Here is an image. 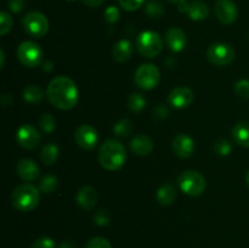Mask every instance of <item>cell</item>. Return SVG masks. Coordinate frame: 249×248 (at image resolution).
Masks as SVG:
<instances>
[{
	"mask_svg": "<svg viewBox=\"0 0 249 248\" xmlns=\"http://www.w3.org/2000/svg\"><path fill=\"white\" fill-rule=\"evenodd\" d=\"M46 96L53 107L67 111L79 101V90L71 78L58 75L49 83Z\"/></svg>",
	"mask_w": 249,
	"mask_h": 248,
	"instance_id": "cell-1",
	"label": "cell"
},
{
	"mask_svg": "<svg viewBox=\"0 0 249 248\" xmlns=\"http://www.w3.org/2000/svg\"><path fill=\"white\" fill-rule=\"evenodd\" d=\"M99 162L102 168L109 172L119 170L126 162V152L119 141L107 140L100 146Z\"/></svg>",
	"mask_w": 249,
	"mask_h": 248,
	"instance_id": "cell-2",
	"label": "cell"
},
{
	"mask_svg": "<svg viewBox=\"0 0 249 248\" xmlns=\"http://www.w3.org/2000/svg\"><path fill=\"white\" fill-rule=\"evenodd\" d=\"M11 203L17 211L23 212H31L36 208L40 201V192H39V187L34 186L32 184H21L16 186L12 191Z\"/></svg>",
	"mask_w": 249,
	"mask_h": 248,
	"instance_id": "cell-3",
	"label": "cell"
},
{
	"mask_svg": "<svg viewBox=\"0 0 249 248\" xmlns=\"http://www.w3.org/2000/svg\"><path fill=\"white\" fill-rule=\"evenodd\" d=\"M136 49L143 57L153 58L163 50V40L157 32L145 31L136 38Z\"/></svg>",
	"mask_w": 249,
	"mask_h": 248,
	"instance_id": "cell-4",
	"label": "cell"
},
{
	"mask_svg": "<svg viewBox=\"0 0 249 248\" xmlns=\"http://www.w3.org/2000/svg\"><path fill=\"white\" fill-rule=\"evenodd\" d=\"M178 185L184 194L191 197L202 195L206 190V179L197 170H185L178 177Z\"/></svg>",
	"mask_w": 249,
	"mask_h": 248,
	"instance_id": "cell-5",
	"label": "cell"
},
{
	"mask_svg": "<svg viewBox=\"0 0 249 248\" xmlns=\"http://www.w3.org/2000/svg\"><path fill=\"white\" fill-rule=\"evenodd\" d=\"M17 60L23 66L29 68H36L43 61V50L34 41H23L19 44L16 51Z\"/></svg>",
	"mask_w": 249,
	"mask_h": 248,
	"instance_id": "cell-6",
	"label": "cell"
},
{
	"mask_svg": "<svg viewBox=\"0 0 249 248\" xmlns=\"http://www.w3.org/2000/svg\"><path fill=\"white\" fill-rule=\"evenodd\" d=\"M22 26L26 33L33 38H43L49 31V21L44 14L31 11L22 19Z\"/></svg>",
	"mask_w": 249,
	"mask_h": 248,
	"instance_id": "cell-7",
	"label": "cell"
},
{
	"mask_svg": "<svg viewBox=\"0 0 249 248\" xmlns=\"http://www.w3.org/2000/svg\"><path fill=\"white\" fill-rule=\"evenodd\" d=\"M134 80L140 89L152 90L160 84V72L152 63H143L136 70Z\"/></svg>",
	"mask_w": 249,
	"mask_h": 248,
	"instance_id": "cell-8",
	"label": "cell"
},
{
	"mask_svg": "<svg viewBox=\"0 0 249 248\" xmlns=\"http://www.w3.org/2000/svg\"><path fill=\"white\" fill-rule=\"evenodd\" d=\"M207 57L209 62L215 66L230 65L235 60V50L229 44H212L207 50Z\"/></svg>",
	"mask_w": 249,
	"mask_h": 248,
	"instance_id": "cell-9",
	"label": "cell"
},
{
	"mask_svg": "<svg viewBox=\"0 0 249 248\" xmlns=\"http://www.w3.org/2000/svg\"><path fill=\"white\" fill-rule=\"evenodd\" d=\"M74 140L83 150H92L99 142V133L90 124H83L78 126L74 133Z\"/></svg>",
	"mask_w": 249,
	"mask_h": 248,
	"instance_id": "cell-10",
	"label": "cell"
},
{
	"mask_svg": "<svg viewBox=\"0 0 249 248\" xmlns=\"http://www.w3.org/2000/svg\"><path fill=\"white\" fill-rule=\"evenodd\" d=\"M17 142L26 150H33L40 143L41 136L39 131L31 124H23L17 129Z\"/></svg>",
	"mask_w": 249,
	"mask_h": 248,
	"instance_id": "cell-11",
	"label": "cell"
},
{
	"mask_svg": "<svg viewBox=\"0 0 249 248\" xmlns=\"http://www.w3.org/2000/svg\"><path fill=\"white\" fill-rule=\"evenodd\" d=\"M178 9L182 14H186L192 21H203L209 16L208 5L199 0L192 2L182 1L178 4Z\"/></svg>",
	"mask_w": 249,
	"mask_h": 248,
	"instance_id": "cell-12",
	"label": "cell"
},
{
	"mask_svg": "<svg viewBox=\"0 0 249 248\" xmlns=\"http://www.w3.org/2000/svg\"><path fill=\"white\" fill-rule=\"evenodd\" d=\"M215 16L223 24H231L237 19L238 10L232 0H218L215 2Z\"/></svg>",
	"mask_w": 249,
	"mask_h": 248,
	"instance_id": "cell-13",
	"label": "cell"
},
{
	"mask_svg": "<svg viewBox=\"0 0 249 248\" xmlns=\"http://www.w3.org/2000/svg\"><path fill=\"white\" fill-rule=\"evenodd\" d=\"M194 91L187 87H177L168 95V102L178 109L189 107L194 101Z\"/></svg>",
	"mask_w": 249,
	"mask_h": 248,
	"instance_id": "cell-14",
	"label": "cell"
},
{
	"mask_svg": "<svg viewBox=\"0 0 249 248\" xmlns=\"http://www.w3.org/2000/svg\"><path fill=\"white\" fill-rule=\"evenodd\" d=\"M173 151L180 158H190L194 155L195 141L187 134H178L172 142Z\"/></svg>",
	"mask_w": 249,
	"mask_h": 248,
	"instance_id": "cell-15",
	"label": "cell"
},
{
	"mask_svg": "<svg viewBox=\"0 0 249 248\" xmlns=\"http://www.w3.org/2000/svg\"><path fill=\"white\" fill-rule=\"evenodd\" d=\"M165 43L173 53H180L185 49L187 38L185 32L178 27H172L165 33Z\"/></svg>",
	"mask_w": 249,
	"mask_h": 248,
	"instance_id": "cell-16",
	"label": "cell"
},
{
	"mask_svg": "<svg viewBox=\"0 0 249 248\" xmlns=\"http://www.w3.org/2000/svg\"><path fill=\"white\" fill-rule=\"evenodd\" d=\"M17 174L24 181H36L40 175V169L33 159L23 158L17 163Z\"/></svg>",
	"mask_w": 249,
	"mask_h": 248,
	"instance_id": "cell-17",
	"label": "cell"
},
{
	"mask_svg": "<svg viewBox=\"0 0 249 248\" xmlns=\"http://www.w3.org/2000/svg\"><path fill=\"white\" fill-rule=\"evenodd\" d=\"M153 147V140L150 136L145 135V134H139V135L134 136L130 141V150L133 151L135 155L145 157L152 153Z\"/></svg>",
	"mask_w": 249,
	"mask_h": 248,
	"instance_id": "cell-18",
	"label": "cell"
},
{
	"mask_svg": "<svg viewBox=\"0 0 249 248\" xmlns=\"http://www.w3.org/2000/svg\"><path fill=\"white\" fill-rule=\"evenodd\" d=\"M77 204L84 211H91L97 202L96 190L91 186H83L75 197Z\"/></svg>",
	"mask_w": 249,
	"mask_h": 248,
	"instance_id": "cell-19",
	"label": "cell"
},
{
	"mask_svg": "<svg viewBox=\"0 0 249 248\" xmlns=\"http://www.w3.org/2000/svg\"><path fill=\"white\" fill-rule=\"evenodd\" d=\"M131 55H133V45L126 39H122L118 43H116L113 50H112V56H113L114 61L119 63L126 62L131 57Z\"/></svg>",
	"mask_w": 249,
	"mask_h": 248,
	"instance_id": "cell-20",
	"label": "cell"
},
{
	"mask_svg": "<svg viewBox=\"0 0 249 248\" xmlns=\"http://www.w3.org/2000/svg\"><path fill=\"white\" fill-rule=\"evenodd\" d=\"M231 134H232L233 141H235L237 145L249 148V122L248 121L238 122L237 124H235V126L231 129Z\"/></svg>",
	"mask_w": 249,
	"mask_h": 248,
	"instance_id": "cell-21",
	"label": "cell"
},
{
	"mask_svg": "<svg viewBox=\"0 0 249 248\" xmlns=\"http://www.w3.org/2000/svg\"><path fill=\"white\" fill-rule=\"evenodd\" d=\"M156 198L160 202V204L162 206H170L175 202L177 199V190L173 185L170 184H164L157 190V194H156Z\"/></svg>",
	"mask_w": 249,
	"mask_h": 248,
	"instance_id": "cell-22",
	"label": "cell"
},
{
	"mask_svg": "<svg viewBox=\"0 0 249 248\" xmlns=\"http://www.w3.org/2000/svg\"><path fill=\"white\" fill-rule=\"evenodd\" d=\"M58 153H60V150L55 143H46L40 151L41 162L45 165H53L57 160Z\"/></svg>",
	"mask_w": 249,
	"mask_h": 248,
	"instance_id": "cell-23",
	"label": "cell"
},
{
	"mask_svg": "<svg viewBox=\"0 0 249 248\" xmlns=\"http://www.w3.org/2000/svg\"><path fill=\"white\" fill-rule=\"evenodd\" d=\"M44 91L40 87L36 84H32L26 87L23 91V99L24 101L28 104H39L43 100Z\"/></svg>",
	"mask_w": 249,
	"mask_h": 248,
	"instance_id": "cell-24",
	"label": "cell"
},
{
	"mask_svg": "<svg viewBox=\"0 0 249 248\" xmlns=\"http://www.w3.org/2000/svg\"><path fill=\"white\" fill-rule=\"evenodd\" d=\"M146 105V99L140 92H131L126 99V106L131 112H141Z\"/></svg>",
	"mask_w": 249,
	"mask_h": 248,
	"instance_id": "cell-25",
	"label": "cell"
},
{
	"mask_svg": "<svg viewBox=\"0 0 249 248\" xmlns=\"http://www.w3.org/2000/svg\"><path fill=\"white\" fill-rule=\"evenodd\" d=\"M58 187V180L57 177H53L51 174L44 175L40 179V184H39V190L44 194H53L56 191Z\"/></svg>",
	"mask_w": 249,
	"mask_h": 248,
	"instance_id": "cell-26",
	"label": "cell"
},
{
	"mask_svg": "<svg viewBox=\"0 0 249 248\" xmlns=\"http://www.w3.org/2000/svg\"><path fill=\"white\" fill-rule=\"evenodd\" d=\"M133 131V124H131L130 119L123 118L121 121L117 122L113 126L114 135L119 136V138H126Z\"/></svg>",
	"mask_w": 249,
	"mask_h": 248,
	"instance_id": "cell-27",
	"label": "cell"
},
{
	"mask_svg": "<svg viewBox=\"0 0 249 248\" xmlns=\"http://www.w3.org/2000/svg\"><path fill=\"white\" fill-rule=\"evenodd\" d=\"M145 11L148 16H151L152 18H160V16H163L164 14V6L162 5V2L157 1V0H151L146 4Z\"/></svg>",
	"mask_w": 249,
	"mask_h": 248,
	"instance_id": "cell-28",
	"label": "cell"
},
{
	"mask_svg": "<svg viewBox=\"0 0 249 248\" xmlns=\"http://www.w3.org/2000/svg\"><path fill=\"white\" fill-rule=\"evenodd\" d=\"M39 125H40L41 130H43L44 133H46V134L53 133L56 128L55 118H53V114H50V113L41 114V117L39 118Z\"/></svg>",
	"mask_w": 249,
	"mask_h": 248,
	"instance_id": "cell-29",
	"label": "cell"
},
{
	"mask_svg": "<svg viewBox=\"0 0 249 248\" xmlns=\"http://www.w3.org/2000/svg\"><path fill=\"white\" fill-rule=\"evenodd\" d=\"M214 151L218 153L221 157H225V156H229L232 151V145L229 140L226 139H219L218 141L214 145Z\"/></svg>",
	"mask_w": 249,
	"mask_h": 248,
	"instance_id": "cell-30",
	"label": "cell"
},
{
	"mask_svg": "<svg viewBox=\"0 0 249 248\" xmlns=\"http://www.w3.org/2000/svg\"><path fill=\"white\" fill-rule=\"evenodd\" d=\"M12 24H14L12 17L6 11L0 12V34L1 35H5L11 31Z\"/></svg>",
	"mask_w": 249,
	"mask_h": 248,
	"instance_id": "cell-31",
	"label": "cell"
},
{
	"mask_svg": "<svg viewBox=\"0 0 249 248\" xmlns=\"http://www.w3.org/2000/svg\"><path fill=\"white\" fill-rule=\"evenodd\" d=\"M235 92L240 97L249 99V80L241 79L235 84Z\"/></svg>",
	"mask_w": 249,
	"mask_h": 248,
	"instance_id": "cell-32",
	"label": "cell"
},
{
	"mask_svg": "<svg viewBox=\"0 0 249 248\" xmlns=\"http://www.w3.org/2000/svg\"><path fill=\"white\" fill-rule=\"evenodd\" d=\"M85 248H112V246L108 240H106L105 237L96 236V237H92L91 240L87 243Z\"/></svg>",
	"mask_w": 249,
	"mask_h": 248,
	"instance_id": "cell-33",
	"label": "cell"
},
{
	"mask_svg": "<svg viewBox=\"0 0 249 248\" xmlns=\"http://www.w3.org/2000/svg\"><path fill=\"white\" fill-rule=\"evenodd\" d=\"M118 1L119 5L126 11H135L145 4L146 0H118Z\"/></svg>",
	"mask_w": 249,
	"mask_h": 248,
	"instance_id": "cell-34",
	"label": "cell"
},
{
	"mask_svg": "<svg viewBox=\"0 0 249 248\" xmlns=\"http://www.w3.org/2000/svg\"><path fill=\"white\" fill-rule=\"evenodd\" d=\"M121 17V12H119L118 7L116 6H108L106 10H105V19H106L108 23L113 24L116 23L117 21Z\"/></svg>",
	"mask_w": 249,
	"mask_h": 248,
	"instance_id": "cell-35",
	"label": "cell"
},
{
	"mask_svg": "<svg viewBox=\"0 0 249 248\" xmlns=\"http://www.w3.org/2000/svg\"><path fill=\"white\" fill-rule=\"evenodd\" d=\"M31 248H57L56 243L50 237H40L32 245Z\"/></svg>",
	"mask_w": 249,
	"mask_h": 248,
	"instance_id": "cell-36",
	"label": "cell"
},
{
	"mask_svg": "<svg viewBox=\"0 0 249 248\" xmlns=\"http://www.w3.org/2000/svg\"><path fill=\"white\" fill-rule=\"evenodd\" d=\"M94 221L95 224H97L99 226H106L109 223V215L106 211H102L100 209L99 212L94 214Z\"/></svg>",
	"mask_w": 249,
	"mask_h": 248,
	"instance_id": "cell-37",
	"label": "cell"
},
{
	"mask_svg": "<svg viewBox=\"0 0 249 248\" xmlns=\"http://www.w3.org/2000/svg\"><path fill=\"white\" fill-rule=\"evenodd\" d=\"M24 0H7V6L14 14H18L24 9Z\"/></svg>",
	"mask_w": 249,
	"mask_h": 248,
	"instance_id": "cell-38",
	"label": "cell"
},
{
	"mask_svg": "<svg viewBox=\"0 0 249 248\" xmlns=\"http://www.w3.org/2000/svg\"><path fill=\"white\" fill-rule=\"evenodd\" d=\"M153 113H155V117L157 119H164L167 118L168 114H169V109H168L164 105H160V106L156 107Z\"/></svg>",
	"mask_w": 249,
	"mask_h": 248,
	"instance_id": "cell-39",
	"label": "cell"
},
{
	"mask_svg": "<svg viewBox=\"0 0 249 248\" xmlns=\"http://www.w3.org/2000/svg\"><path fill=\"white\" fill-rule=\"evenodd\" d=\"M58 248H75V242L73 240H65L60 243Z\"/></svg>",
	"mask_w": 249,
	"mask_h": 248,
	"instance_id": "cell-40",
	"label": "cell"
},
{
	"mask_svg": "<svg viewBox=\"0 0 249 248\" xmlns=\"http://www.w3.org/2000/svg\"><path fill=\"white\" fill-rule=\"evenodd\" d=\"M83 2L90 7H97L104 2V0H83Z\"/></svg>",
	"mask_w": 249,
	"mask_h": 248,
	"instance_id": "cell-41",
	"label": "cell"
},
{
	"mask_svg": "<svg viewBox=\"0 0 249 248\" xmlns=\"http://www.w3.org/2000/svg\"><path fill=\"white\" fill-rule=\"evenodd\" d=\"M0 57H1V63H0V65H1V66H0V67H4V60H5V55H4V50H2V49H1V50H0Z\"/></svg>",
	"mask_w": 249,
	"mask_h": 248,
	"instance_id": "cell-42",
	"label": "cell"
},
{
	"mask_svg": "<svg viewBox=\"0 0 249 248\" xmlns=\"http://www.w3.org/2000/svg\"><path fill=\"white\" fill-rule=\"evenodd\" d=\"M170 2H174V4H180L182 1H186V0H169Z\"/></svg>",
	"mask_w": 249,
	"mask_h": 248,
	"instance_id": "cell-43",
	"label": "cell"
},
{
	"mask_svg": "<svg viewBox=\"0 0 249 248\" xmlns=\"http://www.w3.org/2000/svg\"><path fill=\"white\" fill-rule=\"evenodd\" d=\"M246 182H247V185H248V187H249V170H248L247 175H246Z\"/></svg>",
	"mask_w": 249,
	"mask_h": 248,
	"instance_id": "cell-44",
	"label": "cell"
},
{
	"mask_svg": "<svg viewBox=\"0 0 249 248\" xmlns=\"http://www.w3.org/2000/svg\"><path fill=\"white\" fill-rule=\"evenodd\" d=\"M66 1H75V0H66Z\"/></svg>",
	"mask_w": 249,
	"mask_h": 248,
	"instance_id": "cell-45",
	"label": "cell"
}]
</instances>
